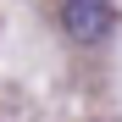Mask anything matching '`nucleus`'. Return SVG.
Masks as SVG:
<instances>
[{
    "label": "nucleus",
    "instance_id": "1",
    "mask_svg": "<svg viewBox=\"0 0 122 122\" xmlns=\"http://www.w3.org/2000/svg\"><path fill=\"white\" fill-rule=\"evenodd\" d=\"M61 28H67L72 45L94 50L117 33V6L111 0H61Z\"/></svg>",
    "mask_w": 122,
    "mask_h": 122
}]
</instances>
